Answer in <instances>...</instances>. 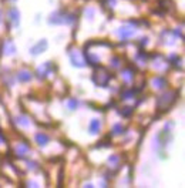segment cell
Instances as JSON below:
<instances>
[{"label":"cell","mask_w":185,"mask_h":188,"mask_svg":"<svg viewBox=\"0 0 185 188\" xmlns=\"http://www.w3.org/2000/svg\"><path fill=\"white\" fill-rule=\"evenodd\" d=\"M51 71H53L51 70V63L47 61V63H44L41 67H39V70H37V76H39L40 78H46Z\"/></svg>","instance_id":"6da1fadb"},{"label":"cell","mask_w":185,"mask_h":188,"mask_svg":"<svg viewBox=\"0 0 185 188\" xmlns=\"http://www.w3.org/2000/svg\"><path fill=\"white\" fill-rule=\"evenodd\" d=\"M47 49V40H41V41H39V43L36 44V46H33L31 47V50H30V53L31 54H40V53H43L44 50Z\"/></svg>","instance_id":"7a4b0ae2"},{"label":"cell","mask_w":185,"mask_h":188,"mask_svg":"<svg viewBox=\"0 0 185 188\" xmlns=\"http://www.w3.org/2000/svg\"><path fill=\"white\" fill-rule=\"evenodd\" d=\"M100 128H101V123L98 118H94V120L90 121V127H88V130H90L91 134H97V133H100Z\"/></svg>","instance_id":"3957f363"},{"label":"cell","mask_w":185,"mask_h":188,"mask_svg":"<svg viewBox=\"0 0 185 188\" xmlns=\"http://www.w3.org/2000/svg\"><path fill=\"white\" fill-rule=\"evenodd\" d=\"M36 141H37V144L41 145V147H44V145H47L49 144V141H50V137L46 134H43V133H39V134L36 135Z\"/></svg>","instance_id":"277c9868"},{"label":"cell","mask_w":185,"mask_h":188,"mask_svg":"<svg viewBox=\"0 0 185 188\" xmlns=\"http://www.w3.org/2000/svg\"><path fill=\"white\" fill-rule=\"evenodd\" d=\"M134 34V30H132V27H121L120 29V36L121 39H128V37H131Z\"/></svg>","instance_id":"5b68a950"},{"label":"cell","mask_w":185,"mask_h":188,"mask_svg":"<svg viewBox=\"0 0 185 188\" xmlns=\"http://www.w3.org/2000/svg\"><path fill=\"white\" fill-rule=\"evenodd\" d=\"M9 19L14 23V26H19V10L17 9H10L9 10Z\"/></svg>","instance_id":"8992f818"},{"label":"cell","mask_w":185,"mask_h":188,"mask_svg":"<svg viewBox=\"0 0 185 188\" xmlns=\"http://www.w3.org/2000/svg\"><path fill=\"white\" fill-rule=\"evenodd\" d=\"M17 78H19V81H21V83H27V81L31 80V73L30 71H19Z\"/></svg>","instance_id":"52a82bcc"},{"label":"cell","mask_w":185,"mask_h":188,"mask_svg":"<svg viewBox=\"0 0 185 188\" xmlns=\"http://www.w3.org/2000/svg\"><path fill=\"white\" fill-rule=\"evenodd\" d=\"M27 153H29V145L27 144H20L16 148V155L17 157H20V158H23Z\"/></svg>","instance_id":"ba28073f"},{"label":"cell","mask_w":185,"mask_h":188,"mask_svg":"<svg viewBox=\"0 0 185 188\" xmlns=\"http://www.w3.org/2000/svg\"><path fill=\"white\" fill-rule=\"evenodd\" d=\"M154 83L157 84V87H160V88H164V87H167V81L164 80L162 77H157L154 80Z\"/></svg>","instance_id":"9c48e42d"},{"label":"cell","mask_w":185,"mask_h":188,"mask_svg":"<svg viewBox=\"0 0 185 188\" xmlns=\"http://www.w3.org/2000/svg\"><path fill=\"white\" fill-rule=\"evenodd\" d=\"M132 111H134V108H132V107H130V106H125V107L123 108V111H120V113H121L124 117H128V115L131 114Z\"/></svg>","instance_id":"30bf717a"},{"label":"cell","mask_w":185,"mask_h":188,"mask_svg":"<svg viewBox=\"0 0 185 188\" xmlns=\"http://www.w3.org/2000/svg\"><path fill=\"white\" fill-rule=\"evenodd\" d=\"M123 131H124V127L121 124H115L113 127V134H121Z\"/></svg>","instance_id":"8fae6325"},{"label":"cell","mask_w":185,"mask_h":188,"mask_svg":"<svg viewBox=\"0 0 185 188\" xmlns=\"http://www.w3.org/2000/svg\"><path fill=\"white\" fill-rule=\"evenodd\" d=\"M77 107H78V101L76 100V98H71V100L68 101V108H70V110H76Z\"/></svg>","instance_id":"7c38bea8"},{"label":"cell","mask_w":185,"mask_h":188,"mask_svg":"<svg viewBox=\"0 0 185 188\" xmlns=\"http://www.w3.org/2000/svg\"><path fill=\"white\" fill-rule=\"evenodd\" d=\"M17 123L21 124V125H29V124H30V121L27 120L26 117H17Z\"/></svg>","instance_id":"4fadbf2b"},{"label":"cell","mask_w":185,"mask_h":188,"mask_svg":"<svg viewBox=\"0 0 185 188\" xmlns=\"http://www.w3.org/2000/svg\"><path fill=\"white\" fill-rule=\"evenodd\" d=\"M108 161H110V162H117L118 161V157H117V155H111V157L108 158Z\"/></svg>","instance_id":"5bb4252c"},{"label":"cell","mask_w":185,"mask_h":188,"mask_svg":"<svg viewBox=\"0 0 185 188\" xmlns=\"http://www.w3.org/2000/svg\"><path fill=\"white\" fill-rule=\"evenodd\" d=\"M147 43H148V37H141V41H140V44H141V46H145Z\"/></svg>","instance_id":"9a60e30c"},{"label":"cell","mask_w":185,"mask_h":188,"mask_svg":"<svg viewBox=\"0 0 185 188\" xmlns=\"http://www.w3.org/2000/svg\"><path fill=\"white\" fill-rule=\"evenodd\" d=\"M0 21H2V17H0Z\"/></svg>","instance_id":"2e32d148"}]
</instances>
